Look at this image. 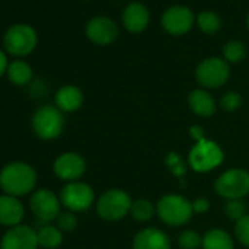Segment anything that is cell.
<instances>
[{
    "label": "cell",
    "mask_w": 249,
    "mask_h": 249,
    "mask_svg": "<svg viewBox=\"0 0 249 249\" xmlns=\"http://www.w3.org/2000/svg\"><path fill=\"white\" fill-rule=\"evenodd\" d=\"M195 25L207 36H214L217 34L221 27H223V21L220 18L218 14L213 12V11H202L196 15L195 18Z\"/></svg>",
    "instance_id": "cell-23"
},
{
    "label": "cell",
    "mask_w": 249,
    "mask_h": 249,
    "mask_svg": "<svg viewBox=\"0 0 249 249\" xmlns=\"http://www.w3.org/2000/svg\"><path fill=\"white\" fill-rule=\"evenodd\" d=\"M201 249H234V240L226 230L211 229L202 236Z\"/></svg>",
    "instance_id": "cell-20"
},
{
    "label": "cell",
    "mask_w": 249,
    "mask_h": 249,
    "mask_svg": "<svg viewBox=\"0 0 249 249\" xmlns=\"http://www.w3.org/2000/svg\"><path fill=\"white\" fill-rule=\"evenodd\" d=\"M234 236L243 246L249 248V214L242 217L234 224Z\"/></svg>",
    "instance_id": "cell-29"
},
{
    "label": "cell",
    "mask_w": 249,
    "mask_h": 249,
    "mask_svg": "<svg viewBox=\"0 0 249 249\" xmlns=\"http://www.w3.org/2000/svg\"><path fill=\"white\" fill-rule=\"evenodd\" d=\"M194 214H205L210 210V201L205 196H198L192 201Z\"/></svg>",
    "instance_id": "cell-32"
},
{
    "label": "cell",
    "mask_w": 249,
    "mask_h": 249,
    "mask_svg": "<svg viewBox=\"0 0 249 249\" xmlns=\"http://www.w3.org/2000/svg\"><path fill=\"white\" fill-rule=\"evenodd\" d=\"M60 198H57V195L47 188L36 191L30 199L31 211L43 223L56 220L57 215L60 214Z\"/></svg>",
    "instance_id": "cell-12"
},
{
    "label": "cell",
    "mask_w": 249,
    "mask_h": 249,
    "mask_svg": "<svg viewBox=\"0 0 249 249\" xmlns=\"http://www.w3.org/2000/svg\"><path fill=\"white\" fill-rule=\"evenodd\" d=\"M38 245L44 249H57L63 242L62 230L57 226H41L37 231Z\"/></svg>",
    "instance_id": "cell-22"
},
{
    "label": "cell",
    "mask_w": 249,
    "mask_h": 249,
    "mask_svg": "<svg viewBox=\"0 0 249 249\" xmlns=\"http://www.w3.org/2000/svg\"><path fill=\"white\" fill-rule=\"evenodd\" d=\"M223 59L230 65V63H240L246 54V46L243 44V41L240 40H230L223 46Z\"/></svg>",
    "instance_id": "cell-25"
},
{
    "label": "cell",
    "mask_w": 249,
    "mask_h": 249,
    "mask_svg": "<svg viewBox=\"0 0 249 249\" xmlns=\"http://www.w3.org/2000/svg\"><path fill=\"white\" fill-rule=\"evenodd\" d=\"M196 15L185 5H173L169 6L160 19L161 28L166 34L172 37L186 36L195 25Z\"/></svg>",
    "instance_id": "cell-9"
},
{
    "label": "cell",
    "mask_w": 249,
    "mask_h": 249,
    "mask_svg": "<svg viewBox=\"0 0 249 249\" xmlns=\"http://www.w3.org/2000/svg\"><path fill=\"white\" fill-rule=\"evenodd\" d=\"M132 249H172V242L163 230L144 227L135 234Z\"/></svg>",
    "instance_id": "cell-16"
},
{
    "label": "cell",
    "mask_w": 249,
    "mask_h": 249,
    "mask_svg": "<svg viewBox=\"0 0 249 249\" xmlns=\"http://www.w3.org/2000/svg\"><path fill=\"white\" fill-rule=\"evenodd\" d=\"M215 194L226 201L243 199L249 195V172L245 169H229L214 182Z\"/></svg>",
    "instance_id": "cell-8"
},
{
    "label": "cell",
    "mask_w": 249,
    "mask_h": 249,
    "mask_svg": "<svg viewBox=\"0 0 249 249\" xmlns=\"http://www.w3.org/2000/svg\"><path fill=\"white\" fill-rule=\"evenodd\" d=\"M84 2H89V0H84Z\"/></svg>",
    "instance_id": "cell-36"
},
{
    "label": "cell",
    "mask_w": 249,
    "mask_h": 249,
    "mask_svg": "<svg viewBox=\"0 0 249 249\" xmlns=\"http://www.w3.org/2000/svg\"><path fill=\"white\" fill-rule=\"evenodd\" d=\"M56 224L62 231H72L78 226V218L72 211H60L56 218Z\"/></svg>",
    "instance_id": "cell-30"
},
{
    "label": "cell",
    "mask_w": 249,
    "mask_h": 249,
    "mask_svg": "<svg viewBox=\"0 0 249 249\" xmlns=\"http://www.w3.org/2000/svg\"><path fill=\"white\" fill-rule=\"evenodd\" d=\"M156 213L163 223L172 227L185 226L194 215L192 201L179 194H167L157 201Z\"/></svg>",
    "instance_id": "cell-2"
},
{
    "label": "cell",
    "mask_w": 249,
    "mask_h": 249,
    "mask_svg": "<svg viewBox=\"0 0 249 249\" xmlns=\"http://www.w3.org/2000/svg\"><path fill=\"white\" fill-rule=\"evenodd\" d=\"M60 202L68 211L82 213L92 207L95 202V194L85 182H69L60 191Z\"/></svg>",
    "instance_id": "cell-10"
},
{
    "label": "cell",
    "mask_w": 249,
    "mask_h": 249,
    "mask_svg": "<svg viewBox=\"0 0 249 249\" xmlns=\"http://www.w3.org/2000/svg\"><path fill=\"white\" fill-rule=\"evenodd\" d=\"M132 201L134 199L126 191L111 188L98 196L95 202V210L103 220L119 221L131 213Z\"/></svg>",
    "instance_id": "cell-3"
},
{
    "label": "cell",
    "mask_w": 249,
    "mask_h": 249,
    "mask_svg": "<svg viewBox=\"0 0 249 249\" xmlns=\"http://www.w3.org/2000/svg\"><path fill=\"white\" fill-rule=\"evenodd\" d=\"M34 134L44 141H52L60 137L65 129V117L56 106L46 104L37 108L31 119Z\"/></svg>",
    "instance_id": "cell-4"
},
{
    "label": "cell",
    "mask_w": 249,
    "mask_h": 249,
    "mask_svg": "<svg viewBox=\"0 0 249 249\" xmlns=\"http://www.w3.org/2000/svg\"><path fill=\"white\" fill-rule=\"evenodd\" d=\"M132 218L138 223H147L150 221L156 213V205L147 199V198H138L132 201V207H131V213Z\"/></svg>",
    "instance_id": "cell-24"
},
{
    "label": "cell",
    "mask_w": 249,
    "mask_h": 249,
    "mask_svg": "<svg viewBox=\"0 0 249 249\" xmlns=\"http://www.w3.org/2000/svg\"><path fill=\"white\" fill-rule=\"evenodd\" d=\"M54 175L65 180V182H76L79 180L84 173L87 172V161L85 159L73 151H68L60 154L53 164Z\"/></svg>",
    "instance_id": "cell-13"
},
{
    "label": "cell",
    "mask_w": 249,
    "mask_h": 249,
    "mask_svg": "<svg viewBox=\"0 0 249 249\" xmlns=\"http://www.w3.org/2000/svg\"><path fill=\"white\" fill-rule=\"evenodd\" d=\"M224 161L223 148L213 140H202L195 142L188 156L189 167L196 173H208Z\"/></svg>",
    "instance_id": "cell-6"
},
{
    "label": "cell",
    "mask_w": 249,
    "mask_h": 249,
    "mask_svg": "<svg viewBox=\"0 0 249 249\" xmlns=\"http://www.w3.org/2000/svg\"><path fill=\"white\" fill-rule=\"evenodd\" d=\"M246 27H248V30H249V12H248V15H246Z\"/></svg>",
    "instance_id": "cell-35"
},
{
    "label": "cell",
    "mask_w": 249,
    "mask_h": 249,
    "mask_svg": "<svg viewBox=\"0 0 249 249\" xmlns=\"http://www.w3.org/2000/svg\"><path fill=\"white\" fill-rule=\"evenodd\" d=\"M243 104V98L239 92L236 91H227L224 92L221 97H220V101H218V106L227 111V113H233L236 110H239Z\"/></svg>",
    "instance_id": "cell-27"
},
{
    "label": "cell",
    "mask_w": 249,
    "mask_h": 249,
    "mask_svg": "<svg viewBox=\"0 0 249 249\" xmlns=\"http://www.w3.org/2000/svg\"><path fill=\"white\" fill-rule=\"evenodd\" d=\"M166 163H167V166L170 167V170H172L176 176L185 175L186 167H185V164H183L180 156H178L176 153H170L169 157H167V160H166Z\"/></svg>",
    "instance_id": "cell-31"
},
{
    "label": "cell",
    "mask_w": 249,
    "mask_h": 249,
    "mask_svg": "<svg viewBox=\"0 0 249 249\" xmlns=\"http://www.w3.org/2000/svg\"><path fill=\"white\" fill-rule=\"evenodd\" d=\"M188 106L191 111L199 117H210L217 110V103L211 92L204 88H196L188 95Z\"/></svg>",
    "instance_id": "cell-19"
},
{
    "label": "cell",
    "mask_w": 249,
    "mask_h": 249,
    "mask_svg": "<svg viewBox=\"0 0 249 249\" xmlns=\"http://www.w3.org/2000/svg\"><path fill=\"white\" fill-rule=\"evenodd\" d=\"M150 25V11L141 2H131L122 12V27L129 34H142Z\"/></svg>",
    "instance_id": "cell-15"
},
{
    "label": "cell",
    "mask_w": 249,
    "mask_h": 249,
    "mask_svg": "<svg viewBox=\"0 0 249 249\" xmlns=\"http://www.w3.org/2000/svg\"><path fill=\"white\" fill-rule=\"evenodd\" d=\"M54 104L63 113H73L84 104V92L76 85H63L54 94Z\"/></svg>",
    "instance_id": "cell-18"
},
{
    "label": "cell",
    "mask_w": 249,
    "mask_h": 249,
    "mask_svg": "<svg viewBox=\"0 0 249 249\" xmlns=\"http://www.w3.org/2000/svg\"><path fill=\"white\" fill-rule=\"evenodd\" d=\"M230 65L223 57H207L195 69V79L204 89H217L227 84Z\"/></svg>",
    "instance_id": "cell-7"
},
{
    "label": "cell",
    "mask_w": 249,
    "mask_h": 249,
    "mask_svg": "<svg viewBox=\"0 0 249 249\" xmlns=\"http://www.w3.org/2000/svg\"><path fill=\"white\" fill-rule=\"evenodd\" d=\"M8 56H6V52L0 50V76H3L6 72H8Z\"/></svg>",
    "instance_id": "cell-34"
},
{
    "label": "cell",
    "mask_w": 249,
    "mask_h": 249,
    "mask_svg": "<svg viewBox=\"0 0 249 249\" xmlns=\"http://www.w3.org/2000/svg\"><path fill=\"white\" fill-rule=\"evenodd\" d=\"M224 214L234 221H239L246 215V205L242 199H229L224 204Z\"/></svg>",
    "instance_id": "cell-28"
},
{
    "label": "cell",
    "mask_w": 249,
    "mask_h": 249,
    "mask_svg": "<svg viewBox=\"0 0 249 249\" xmlns=\"http://www.w3.org/2000/svg\"><path fill=\"white\" fill-rule=\"evenodd\" d=\"M178 243L180 249H199L202 246V236L196 230L186 229L179 234Z\"/></svg>",
    "instance_id": "cell-26"
},
{
    "label": "cell",
    "mask_w": 249,
    "mask_h": 249,
    "mask_svg": "<svg viewBox=\"0 0 249 249\" xmlns=\"http://www.w3.org/2000/svg\"><path fill=\"white\" fill-rule=\"evenodd\" d=\"M6 75L14 85L25 87L33 79V68L28 62L18 59V60H14L9 63Z\"/></svg>",
    "instance_id": "cell-21"
},
{
    "label": "cell",
    "mask_w": 249,
    "mask_h": 249,
    "mask_svg": "<svg viewBox=\"0 0 249 249\" xmlns=\"http://www.w3.org/2000/svg\"><path fill=\"white\" fill-rule=\"evenodd\" d=\"M25 215V208L17 196H0V224L6 227L19 226Z\"/></svg>",
    "instance_id": "cell-17"
},
{
    "label": "cell",
    "mask_w": 249,
    "mask_h": 249,
    "mask_svg": "<svg viewBox=\"0 0 249 249\" xmlns=\"http://www.w3.org/2000/svg\"><path fill=\"white\" fill-rule=\"evenodd\" d=\"M37 231L25 224L8 229L0 240V249H38Z\"/></svg>",
    "instance_id": "cell-14"
},
{
    "label": "cell",
    "mask_w": 249,
    "mask_h": 249,
    "mask_svg": "<svg viewBox=\"0 0 249 249\" xmlns=\"http://www.w3.org/2000/svg\"><path fill=\"white\" fill-rule=\"evenodd\" d=\"M85 36L87 38L100 47H106L113 44L119 37V27L117 24L104 15H98L91 18L85 25Z\"/></svg>",
    "instance_id": "cell-11"
},
{
    "label": "cell",
    "mask_w": 249,
    "mask_h": 249,
    "mask_svg": "<svg viewBox=\"0 0 249 249\" xmlns=\"http://www.w3.org/2000/svg\"><path fill=\"white\" fill-rule=\"evenodd\" d=\"M189 137H191L195 142H199V141L205 140L204 128L201 126V124H194V126L189 128Z\"/></svg>",
    "instance_id": "cell-33"
},
{
    "label": "cell",
    "mask_w": 249,
    "mask_h": 249,
    "mask_svg": "<svg viewBox=\"0 0 249 249\" xmlns=\"http://www.w3.org/2000/svg\"><path fill=\"white\" fill-rule=\"evenodd\" d=\"M37 185V172L24 161H14L0 170V188L5 195L24 196Z\"/></svg>",
    "instance_id": "cell-1"
},
{
    "label": "cell",
    "mask_w": 249,
    "mask_h": 249,
    "mask_svg": "<svg viewBox=\"0 0 249 249\" xmlns=\"http://www.w3.org/2000/svg\"><path fill=\"white\" fill-rule=\"evenodd\" d=\"M38 44L37 31L28 24H15L9 27L3 36V49L8 54L15 57H25L31 54Z\"/></svg>",
    "instance_id": "cell-5"
}]
</instances>
